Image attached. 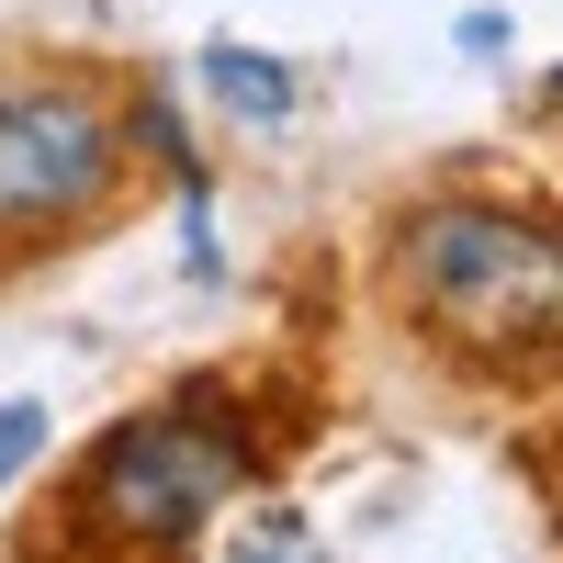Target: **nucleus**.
Returning a JSON list of instances; mask_svg holds the SVG:
<instances>
[{"label": "nucleus", "mask_w": 563, "mask_h": 563, "mask_svg": "<svg viewBox=\"0 0 563 563\" xmlns=\"http://www.w3.org/2000/svg\"><path fill=\"white\" fill-rule=\"evenodd\" d=\"M395 294L440 350L507 372H563V214L530 203H417L395 225Z\"/></svg>", "instance_id": "1"}, {"label": "nucleus", "mask_w": 563, "mask_h": 563, "mask_svg": "<svg viewBox=\"0 0 563 563\" xmlns=\"http://www.w3.org/2000/svg\"><path fill=\"white\" fill-rule=\"evenodd\" d=\"M113 192V113L79 79L0 90V238H45Z\"/></svg>", "instance_id": "3"}, {"label": "nucleus", "mask_w": 563, "mask_h": 563, "mask_svg": "<svg viewBox=\"0 0 563 563\" xmlns=\"http://www.w3.org/2000/svg\"><path fill=\"white\" fill-rule=\"evenodd\" d=\"M552 102H563V68H552Z\"/></svg>", "instance_id": "6"}, {"label": "nucleus", "mask_w": 563, "mask_h": 563, "mask_svg": "<svg viewBox=\"0 0 563 563\" xmlns=\"http://www.w3.org/2000/svg\"><path fill=\"white\" fill-rule=\"evenodd\" d=\"M249 485V440L203 406H158V417H124V429L90 451V519L113 541H192L225 496Z\"/></svg>", "instance_id": "2"}, {"label": "nucleus", "mask_w": 563, "mask_h": 563, "mask_svg": "<svg viewBox=\"0 0 563 563\" xmlns=\"http://www.w3.org/2000/svg\"><path fill=\"white\" fill-rule=\"evenodd\" d=\"M34 451H45V406H23V395H12V406H0V485H12Z\"/></svg>", "instance_id": "5"}, {"label": "nucleus", "mask_w": 563, "mask_h": 563, "mask_svg": "<svg viewBox=\"0 0 563 563\" xmlns=\"http://www.w3.org/2000/svg\"><path fill=\"white\" fill-rule=\"evenodd\" d=\"M203 90L225 113H249V124H282L294 113V68L282 57H249V45H203Z\"/></svg>", "instance_id": "4"}]
</instances>
